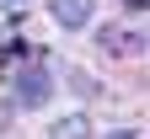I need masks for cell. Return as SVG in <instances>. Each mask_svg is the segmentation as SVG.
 I'll list each match as a JSON object with an SVG mask.
<instances>
[{
	"instance_id": "cell-1",
	"label": "cell",
	"mask_w": 150,
	"mask_h": 139,
	"mask_svg": "<svg viewBox=\"0 0 150 139\" xmlns=\"http://www.w3.org/2000/svg\"><path fill=\"white\" fill-rule=\"evenodd\" d=\"M48 96H54V80H48L43 64H32V70L16 75V107H43Z\"/></svg>"
},
{
	"instance_id": "cell-2",
	"label": "cell",
	"mask_w": 150,
	"mask_h": 139,
	"mask_svg": "<svg viewBox=\"0 0 150 139\" xmlns=\"http://www.w3.org/2000/svg\"><path fill=\"white\" fill-rule=\"evenodd\" d=\"M97 43H102L107 54L139 59V54H145V32H134V27H102V32H97Z\"/></svg>"
},
{
	"instance_id": "cell-3",
	"label": "cell",
	"mask_w": 150,
	"mask_h": 139,
	"mask_svg": "<svg viewBox=\"0 0 150 139\" xmlns=\"http://www.w3.org/2000/svg\"><path fill=\"white\" fill-rule=\"evenodd\" d=\"M91 0H54V22H59L64 32H81V27H91Z\"/></svg>"
},
{
	"instance_id": "cell-4",
	"label": "cell",
	"mask_w": 150,
	"mask_h": 139,
	"mask_svg": "<svg viewBox=\"0 0 150 139\" xmlns=\"http://www.w3.org/2000/svg\"><path fill=\"white\" fill-rule=\"evenodd\" d=\"M48 139H91V118L86 112H70V118H59V123L48 128Z\"/></svg>"
},
{
	"instance_id": "cell-5",
	"label": "cell",
	"mask_w": 150,
	"mask_h": 139,
	"mask_svg": "<svg viewBox=\"0 0 150 139\" xmlns=\"http://www.w3.org/2000/svg\"><path fill=\"white\" fill-rule=\"evenodd\" d=\"M0 6H6L11 16H22V6H32V0H0Z\"/></svg>"
},
{
	"instance_id": "cell-6",
	"label": "cell",
	"mask_w": 150,
	"mask_h": 139,
	"mask_svg": "<svg viewBox=\"0 0 150 139\" xmlns=\"http://www.w3.org/2000/svg\"><path fill=\"white\" fill-rule=\"evenodd\" d=\"M107 139H139V134H134V128H112Z\"/></svg>"
}]
</instances>
